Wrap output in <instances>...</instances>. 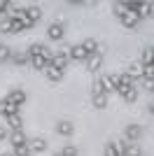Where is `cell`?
<instances>
[{
  "label": "cell",
  "instance_id": "obj_9",
  "mask_svg": "<svg viewBox=\"0 0 154 156\" xmlns=\"http://www.w3.org/2000/svg\"><path fill=\"white\" fill-rule=\"evenodd\" d=\"M126 75L131 77V82H135V79H145V68H142L140 63H131L128 65V70H126Z\"/></svg>",
  "mask_w": 154,
  "mask_h": 156
},
{
  "label": "cell",
  "instance_id": "obj_7",
  "mask_svg": "<svg viewBox=\"0 0 154 156\" xmlns=\"http://www.w3.org/2000/svg\"><path fill=\"white\" fill-rule=\"evenodd\" d=\"M63 35H65V28H63V23H51V26L47 28V37H49V40H54V42L63 40Z\"/></svg>",
  "mask_w": 154,
  "mask_h": 156
},
{
  "label": "cell",
  "instance_id": "obj_6",
  "mask_svg": "<svg viewBox=\"0 0 154 156\" xmlns=\"http://www.w3.org/2000/svg\"><path fill=\"white\" fill-rule=\"evenodd\" d=\"M101 82H103V89H105L108 96H110V91H117V86H119V77L117 75H103Z\"/></svg>",
  "mask_w": 154,
  "mask_h": 156
},
{
  "label": "cell",
  "instance_id": "obj_23",
  "mask_svg": "<svg viewBox=\"0 0 154 156\" xmlns=\"http://www.w3.org/2000/svg\"><path fill=\"white\" fill-rule=\"evenodd\" d=\"M152 16V2H142L140 12H138V19H149Z\"/></svg>",
  "mask_w": 154,
  "mask_h": 156
},
{
  "label": "cell",
  "instance_id": "obj_31",
  "mask_svg": "<svg viewBox=\"0 0 154 156\" xmlns=\"http://www.w3.org/2000/svg\"><path fill=\"white\" fill-rule=\"evenodd\" d=\"M2 140H7V130L0 126V142H2Z\"/></svg>",
  "mask_w": 154,
  "mask_h": 156
},
{
  "label": "cell",
  "instance_id": "obj_19",
  "mask_svg": "<svg viewBox=\"0 0 154 156\" xmlns=\"http://www.w3.org/2000/svg\"><path fill=\"white\" fill-rule=\"evenodd\" d=\"M124 156H142V149L138 147V142H126V154Z\"/></svg>",
  "mask_w": 154,
  "mask_h": 156
},
{
  "label": "cell",
  "instance_id": "obj_32",
  "mask_svg": "<svg viewBox=\"0 0 154 156\" xmlns=\"http://www.w3.org/2000/svg\"><path fill=\"white\" fill-rule=\"evenodd\" d=\"M0 156H14V154H12V151H5V154H0Z\"/></svg>",
  "mask_w": 154,
  "mask_h": 156
},
{
  "label": "cell",
  "instance_id": "obj_33",
  "mask_svg": "<svg viewBox=\"0 0 154 156\" xmlns=\"http://www.w3.org/2000/svg\"><path fill=\"white\" fill-rule=\"evenodd\" d=\"M54 156H61V154H54Z\"/></svg>",
  "mask_w": 154,
  "mask_h": 156
},
{
  "label": "cell",
  "instance_id": "obj_13",
  "mask_svg": "<svg viewBox=\"0 0 154 156\" xmlns=\"http://www.w3.org/2000/svg\"><path fill=\"white\" fill-rule=\"evenodd\" d=\"M28 147H31L33 154H42V151H47V140H42V137H33V140H28Z\"/></svg>",
  "mask_w": 154,
  "mask_h": 156
},
{
  "label": "cell",
  "instance_id": "obj_17",
  "mask_svg": "<svg viewBox=\"0 0 154 156\" xmlns=\"http://www.w3.org/2000/svg\"><path fill=\"white\" fill-rule=\"evenodd\" d=\"M9 61H12L14 65H28V63H31V58H28V54H26V51L12 54V58H9Z\"/></svg>",
  "mask_w": 154,
  "mask_h": 156
},
{
  "label": "cell",
  "instance_id": "obj_18",
  "mask_svg": "<svg viewBox=\"0 0 154 156\" xmlns=\"http://www.w3.org/2000/svg\"><path fill=\"white\" fill-rule=\"evenodd\" d=\"M79 44L84 47V51H86V56H91V54L96 51V47H98V42L94 37H89V40H84V42H79Z\"/></svg>",
  "mask_w": 154,
  "mask_h": 156
},
{
  "label": "cell",
  "instance_id": "obj_8",
  "mask_svg": "<svg viewBox=\"0 0 154 156\" xmlns=\"http://www.w3.org/2000/svg\"><path fill=\"white\" fill-rule=\"evenodd\" d=\"M56 133L63 137H70L72 133H75V126H72V121H68V119H61V121H56Z\"/></svg>",
  "mask_w": 154,
  "mask_h": 156
},
{
  "label": "cell",
  "instance_id": "obj_30",
  "mask_svg": "<svg viewBox=\"0 0 154 156\" xmlns=\"http://www.w3.org/2000/svg\"><path fill=\"white\" fill-rule=\"evenodd\" d=\"M9 7H12V2H7V0H0V14H5Z\"/></svg>",
  "mask_w": 154,
  "mask_h": 156
},
{
  "label": "cell",
  "instance_id": "obj_11",
  "mask_svg": "<svg viewBox=\"0 0 154 156\" xmlns=\"http://www.w3.org/2000/svg\"><path fill=\"white\" fill-rule=\"evenodd\" d=\"M68 56H70V61H86V51L82 44H72L68 49Z\"/></svg>",
  "mask_w": 154,
  "mask_h": 156
},
{
  "label": "cell",
  "instance_id": "obj_27",
  "mask_svg": "<svg viewBox=\"0 0 154 156\" xmlns=\"http://www.w3.org/2000/svg\"><path fill=\"white\" fill-rule=\"evenodd\" d=\"M0 33H12V19L9 16L0 21Z\"/></svg>",
  "mask_w": 154,
  "mask_h": 156
},
{
  "label": "cell",
  "instance_id": "obj_15",
  "mask_svg": "<svg viewBox=\"0 0 154 156\" xmlns=\"http://www.w3.org/2000/svg\"><path fill=\"white\" fill-rule=\"evenodd\" d=\"M45 75H47V79H49L51 84H56V82H61V79H63V72L56 70V68H51V65L45 70Z\"/></svg>",
  "mask_w": 154,
  "mask_h": 156
},
{
  "label": "cell",
  "instance_id": "obj_29",
  "mask_svg": "<svg viewBox=\"0 0 154 156\" xmlns=\"http://www.w3.org/2000/svg\"><path fill=\"white\" fill-rule=\"evenodd\" d=\"M142 89L147 93H152L154 91V79H142Z\"/></svg>",
  "mask_w": 154,
  "mask_h": 156
},
{
  "label": "cell",
  "instance_id": "obj_22",
  "mask_svg": "<svg viewBox=\"0 0 154 156\" xmlns=\"http://www.w3.org/2000/svg\"><path fill=\"white\" fill-rule=\"evenodd\" d=\"M103 156H119L117 154V147H115V140H108L105 147H103Z\"/></svg>",
  "mask_w": 154,
  "mask_h": 156
},
{
  "label": "cell",
  "instance_id": "obj_1",
  "mask_svg": "<svg viewBox=\"0 0 154 156\" xmlns=\"http://www.w3.org/2000/svg\"><path fill=\"white\" fill-rule=\"evenodd\" d=\"M103 56H105V47L103 44H98L96 47V51L91 54V56H86V70L89 72H96V70H101V65H103Z\"/></svg>",
  "mask_w": 154,
  "mask_h": 156
},
{
  "label": "cell",
  "instance_id": "obj_10",
  "mask_svg": "<svg viewBox=\"0 0 154 156\" xmlns=\"http://www.w3.org/2000/svg\"><path fill=\"white\" fill-rule=\"evenodd\" d=\"M91 105H94L96 110H105L110 105V96L108 93H96V96H91Z\"/></svg>",
  "mask_w": 154,
  "mask_h": 156
},
{
  "label": "cell",
  "instance_id": "obj_26",
  "mask_svg": "<svg viewBox=\"0 0 154 156\" xmlns=\"http://www.w3.org/2000/svg\"><path fill=\"white\" fill-rule=\"evenodd\" d=\"M96 93H105V89H103V82H101V77L91 84V96H96Z\"/></svg>",
  "mask_w": 154,
  "mask_h": 156
},
{
  "label": "cell",
  "instance_id": "obj_5",
  "mask_svg": "<svg viewBox=\"0 0 154 156\" xmlns=\"http://www.w3.org/2000/svg\"><path fill=\"white\" fill-rule=\"evenodd\" d=\"M124 137H126V142H138V140L142 137V126L128 124L126 128H124Z\"/></svg>",
  "mask_w": 154,
  "mask_h": 156
},
{
  "label": "cell",
  "instance_id": "obj_21",
  "mask_svg": "<svg viewBox=\"0 0 154 156\" xmlns=\"http://www.w3.org/2000/svg\"><path fill=\"white\" fill-rule=\"evenodd\" d=\"M152 54H154L152 44H147L145 49H142V63L140 65H152Z\"/></svg>",
  "mask_w": 154,
  "mask_h": 156
},
{
  "label": "cell",
  "instance_id": "obj_20",
  "mask_svg": "<svg viewBox=\"0 0 154 156\" xmlns=\"http://www.w3.org/2000/svg\"><path fill=\"white\" fill-rule=\"evenodd\" d=\"M12 154H14V156H33V151H31V147H28V142H26V144H19V147H14Z\"/></svg>",
  "mask_w": 154,
  "mask_h": 156
},
{
  "label": "cell",
  "instance_id": "obj_4",
  "mask_svg": "<svg viewBox=\"0 0 154 156\" xmlns=\"http://www.w3.org/2000/svg\"><path fill=\"white\" fill-rule=\"evenodd\" d=\"M5 100H7V103H12L14 107H19V110H21V105L26 103V91H24V89H12V91L5 96Z\"/></svg>",
  "mask_w": 154,
  "mask_h": 156
},
{
  "label": "cell",
  "instance_id": "obj_24",
  "mask_svg": "<svg viewBox=\"0 0 154 156\" xmlns=\"http://www.w3.org/2000/svg\"><path fill=\"white\" fill-rule=\"evenodd\" d=\"M9 58H12V49L7 44H0V63H7Z\"/></svg>",
  "mask_w": 154,
  "mask_h": 156
},
{
  "label": "cell",
  "instance_id": "obj_3",
  "mask_svg": "<svg viewBox=\"0 0 154 156\" xmlns=\"http://www.w3.org/2000/svg\"><path fill=\"white\" fill-rule=\"evenodd\" d=\"M119 21H122V26H124V28H128V30H133V28L138 26V23H140L138 14H135V12H131V9H126V7H124V14L119 16Z\"/></svg>",
  "mask_w": 154,
  "mask_h": 156
},
{
  "label": "cell",
  "instance_id": "obj_14",
  "mask_svg": "<svg viewBox=\"0 0 154 156\" xmlns=\"http://www.w3.org/2000/svg\"><path fill=\"white\" fill-rule=\"evenodd\" d=\"M7 119V126L12 130H24V119H21V114L16 112V114H9V117H5Z\"/></svg>",
  "mask_w": 154,
  "mask_h": 156
},
{
  "label": "cell",
  "instance_id": "obj_12",
  "mask_svg": "<svg viewBox=\"0 0 154 156\" xmlns=\"http://www.w3.org/2000/svg\"><path fill=\"white\" fill-rule=\"evenodd\" d=\"M7 140L12 142V147H19V144H26V142H28V137H26L24 130H12V133L7 135Z\"/></svg>",
  "mask_w": 154,
  "mask_h": 156
},
{
  "label": "cell",
  "instance_id": "obj_28",
  "mask_svg": "<svg viewBox=\"0 0 154 156\" xmlns=\"http://www.w3.org/2000/svg\"><path fill=\"white\" fill-rule=\"evenodd\" d=\"M115 147H117V154L119 156L126 154V140H115Z\"/></svg>",
  "mask_w": 154,
  "mask_h": 156
},
{
  "label": "cell",
  "instance_id": "obj_25",
  "mask_svg": "<svg viewBox=\"0 0 154 156\" xmlns=\"http://www.w3.org/2000/svg\"><path fill=\"white\" fill-rule=\"evenodd\" d=\"M58 154H61V156H77L79 151H77V147H75V144H65V147H63L61 151H58Z\"/></svg>",
  "mask_w": 154,
  "mask_h": 156
},
{
  "label": "cell",
  "instance_id": "obj_16",
  "mask_svg": "<svg viewBox=\"0 0 154 156\" xmlns=\"http://www.w3.org/2000/svg\"><path fill=\"white\" fill-rule=\"evenodd\" d=\"M19 112V107H14L12 103H7L5 98L0 100V114H5V117H9V114H16Z\"/></svg>",
  "mask_w": 154,
  "mask_h": 156
},
{
  "label": "cell",
  "instance_id": "obj_2",
  "mask_svg": "<svg viewBox=\"0 0 154 156\" xmlns=\"http://www.w3.org/2000/svg\"><path fill=\"white\" fill-rule=\"evenodd\" d=\"M49 65H51V68H56V70H61V72H65V68L70 65V56H68V51H56Z\"/></svg>",
  "mask_w": 154,
  "mask_h": 156
}]
</instances>
